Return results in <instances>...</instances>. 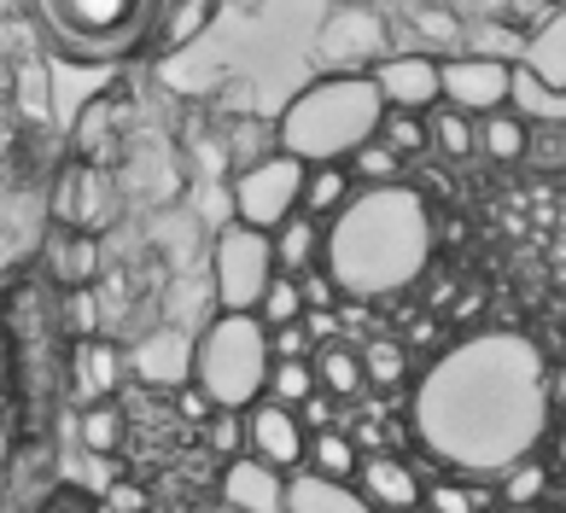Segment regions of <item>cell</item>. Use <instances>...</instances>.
Masks as SVG:
<instances>
[{
    "instance_id": "cell-17",
    "label": "cell",
    "mask_w": 566,
    "mask_h": 513,
    "mask_svg": "<svg viewBox=\"0 0 566 513\" xmlns=\"http://www.w3.org/2000/svg\"><path fill=\"white\" fill-rule=\"evenodd\" d=\"M514 64H526L537 82H549V88L566 94V12H560V0L537 12V24L526 30V41H520Z\"/></svg>"
},
{
    "instance_id": "cell-25",
    "label": "cell",
    "mask_w": 566,
    "mask_h": 513,
    "mask_svg": "<svg viewBox=\"0 0 566 513\" xmlns=\"http://www.w3.org/2000/svg\"><path fill=\"white\" fill-rule=\"evenodd\" d=\"M310 368H316V391H327L333 402L363 397V362H356L350 338H327V345L310 350Z\"/></svg>"
},
{
    "instance_id": "cell-55",
    "label": "cell",
    "mask_w": 566,
    "mask_h": 513,
    "mask_svg": "<svg viewBox=\"0 0 566 513\" xmlns=\"http://www.w3.org/2000/svg\"><path fill=\"white\" fill-rule=\"evenodd\" d=\"M222 513H228V507H222Z\"/></svg>"
},
{
    "instance_id": "cell-29",
    "label": "cell",
    "mask_w": 566,
    "mask_h": 513,
    "mask_svg": "<svg viewBox=\"0 0 566 513\" xmlns=\"http://www.w3.org/2000/svg\"><path fill=\"white\" fill-rule=\"evenodd\" d=\"M356 461H363V449H356V438L345 432V426H316V432H304V467L310 473L350 484Z\"/></svg>"
},
{
    "instance_id": "cell-5",
    "label": "cell",
    "mask_w": 566,
    "mask_h": 513,
    "mask_svg": "<svg viewBox=\"0 0 566 513\" xmlns=\"http://www.w3.org/2000/svg\"><path fill=\"white\" fill-rule=\"evenodd\" d=\"M158 7L164 0H30L35 24L53 35V48L88 64H117L146 48Z\"/></svg>"
},
{
    "instance_id": "cell-46",
    "label": "cell",
    "mask_w": 566,
    "mask_h": 513,
    "mask_svg": "<svg viewBox=\"0 0 566 513\" xmlns=\"http://www.w3.org/2000/svg\"><path fill=\"white\" fill-rule=\"evenodd\" d=\"M112 513H153V490L117 479V484H112Z\"/></svg>"
},
{
    "instance_id": "cell-35",
    "label": "cell",
    "mask_w": 566,
    "mask_h": 513,
    "mask_svg": "<svg viewBox=\"0 0 566 513\" xmlns=\"http://www.w3.org/2000/svg\"><path fill=\"white\" fill-rule=\"evenodd\" d=\"M356 362H363V385H380V391L409 379V345L403 338H368V345L356 350Z\"/></svg>"
},
{
    "instance_id": "cell-47",
    "label": "cell",
    "mask_w": 566,
    "mask_h": 513,
    "mask_svg": "<svg viewBox=\"0 0 566 513\" xmlns=\"http://www.w3.org/2000/svg\"><path fill=\"white\" fill-rule=\"evenodd\" d=\"M170 397H176V415H187V420H205V415H211V397H205L193 379H181Z\"/></svg>"
},
{
    "instance_id": "cell-51",
    "label": "cell",
    "mask_w": 566,
    "mask_h": 513,
    "mask_svg": "<svg viewBox=\"0 0 566 513\" xmlns=\"http://www.w3.org/2000/svg\"><path fill=\"white\" fill-rule=\"evenodd\" d=\"M41 513H88V502H82V496H71V490H65V496H59L53 507H41Z\"/></svg>"
},
{
    "instance_id": "cell-19",
    "label": "cell",
    "mask_w": 566,
    "mask_h": 513,
    "mask_svg": "<svg viewBox=\"0 0 566 513\" xmlns=\"http://www.w3.org/2000/svg\"><path fill=\"white\" fill-rule=\"evenodd\" d=\"M286 513H374L363 502V490L345 479H322L310 467H292L286 473Z\"/></svg>"
},
{
    "instance_id": "cell-7",
    "label": "cell",
    "mask_w": 566,
    "mask_h": 513,
    "mask_svg": "<svg viewBox=\"0 0 566 513\" xmlns=\"http://www.w3.org/2000/svg\"><path fill=\"white\" fill-rule=\"evenodd\" d=\"M298 187H304V158H292L275 146V153L240 164L234 187H228V210H234V222L269 233L281 217L298 210Z\"/></svg>"
},
{
    "instance_id": "cell-50",
    "label": "cell",
    "mask_w": 566,
    "mask_h": 513,
    "mask_svg": "<svg viewBox=\"0 0 566 513\" xmlns=\"http://www.w3.org/2000/svg\"><path fill=\"white\" fill-rule=\"evenodd\" d=\"M7 391H12V338L0 333V402H7Z\"/></svg>"
},
{
    "instance_id": "cell-37",
    "label": "cell",
    "mask_w": 566,
    "mask_h": 513,
    "mask_svg": "<svg viewBox=\"0 0 566 513\" xmlns=\"http://www.w3.org/2000/svg\"><path fill=\"white\" fill-rule=\"evenodd\" d=\"M374 140H386L397 158H427V112H380V128H374Z\"/></svg>"
},
{
    "instance_id": "cell-23",
    "label": "cell",
    "mask_w": 566,
    "mask_h": 513,
    "mask_svg": "<svg viewBox=\"0 0 566 513\" xmlns=\"http://www.w3.org/2000/svg\"><path fill=\"white\" fill-rule=\"evenodd\" d=\"M7 100H12V117H18V123L48 128V117H53V76H48V64H41L35 53H24V59L12 64Z\"/></svg>"
},
{
    "instance_id": "cell-54",
    "label": "cell",
    "mask_w": 566,
    "mask_h": 513,
    "mask_svg": "<svg viewBox=\"0 0 566 513\" xmlns=\"http://www.w3.org/2000/svg\"><path fill=\"white\" fill-rule=\"evenodd\" d=\"M397 513H427V507H397Z\"/></svg>"
},
{
    "instance_id": "cell-27",
    "label": "cell",
    "mask_w": 566,
    "mask_h": 513,
    "mask_svg": "<svg viewBox=\"0 0 566 513\" xmlns=\"http://www.w3.org/2000/svg\"><path fill=\"white\" fill-rule=\"evenodd\" d=\"M526 135H532V123H526V117H514L509 105H496V112L473 117L479 158H491V164H520V158H526Z\"/></svg>"
},
{
    "instance_id": "cell-45",
    "label": "cell",
    "mask_w": 566,
    "mask_h": 513,
    "mask_svg": "<svg viewBox=\"0 0 566 513\" xmlns=\"http://www.w3.org/2000/svg\"><path fill=\"white\" fill-rule=\"evenodd\" d=\"M304 333H310V345H327V338H345V321L339 310H304Z\"/></svg>"
},
{
    "instance_id": "cell-4",
    "label": "cell",
    "mask_w": 566,
    "mask_h": 513,
    "mask_svg": "<svg viewBox=\"0 0 566 513\" xmlns=\"http://www.w3.org/2000/svg\"><path fill=\"white\" fill-rule=\"evenodd\" d=\"M269 327L251 310H211V321L193 333V379L211 409H245L251 397H263L269 374Z\"/></svg>"
},
{
    "instance_id": "cell-3",
    "label": "cell",
    "mask_w": 566,
    "mask_h": 513,
    "mask_svg": "<svg viewBox=\"0 0 566 513\" xmlns=\"http://www.w3.org/2000/svg\"><path fill=\"white\" fill-rule=\"evenodd\" d=\"M386 100L368 71H316L310 88L292 94V105L275 117V146L304 164L350 158L363 140H374Z\"/></svg>"
},
{
    "instance_id": "cell-49",
    "label": "cell",
    "mask_w": 566,
    "mask_h": 513,
    "mask_svg": "<svg viewBox=\"0 0 566 513\" xmlns=\"http://www.w3.org/2000/svg\"><path fill=\"white\" fill-rule=\"evenodd\" d=\"M455 18H502L509 12V0H450Z\"/></svg>"
},
{
    "instance_id": "cell-10",
    "label": "cell",
    "mask_w": 566,
    "mask_h": 513,
    "mask_svg": "<svg viewBox=\"0 0 566 513\" xmlns=\"http://www.w3.org/2000/svg\"><path fill=\"white\" fill-rule=\"evenodd\" d=\"M240 432H245V449L269 467H304V426H298V409H286L275 397H251L240 409Z\"/></svg>"
},
{
    "instance_id": "cell-2",
    "label": "cell",
    "mask_w": 566,
    "mask_h": 513,
    "mask_svg": "<svg viewBox=\"0 0 566 513\" xmlns=\"http://www.w3.org/2000/svg\"><path fill=\"white\" fill-rule=\"evenodd\" d=\"M438 256V210L409 176L356 187L322 222V269L345 297H397L427 281Z\"/></svg>"
},
{
    "instance_id": "cell-28",
    "label": "cell",
    "mask_w": 566,
    "mask_h": 513,
    "mask_svg": "<svg viewBox=\"0 0 566 513\" xmlns=\"http://www.w3.org/2000/svg\"><path fill=\"white\" fill-rule=\"evenodd\" d=\"M356 192L345 158H327V164H304V187H298V210H310L316 222H327L333 210Z\"/></svg>"
},
{
    "instance_id": "cell-41",
    "label": "cell",
    "mask_w": 566,
    "mask_h": 513,
    "mask_svg": "<svg viewBox=\"0 0 566 513\" xmlns=\"http://www.w3.org/2000/svg\"><path fill=\"white\" fill-rule=\"evenodd\" d=\"M298 297H304V310H339V304H345V292L333 286V274H327L322 263H310V269L298 274Z\"/></svg>"
},
{
    "instance_id": "cell-36",
    "label": "cell",
    "mask_w": 566,
    "mask_h": 513,
    "mask_svg": "<svg viewBox=\"0 0 566 513\" xmlns=\"http://www.w3.org/2000/svg\"><path fill=\"white\" fill-rule=\"evenodd\" d=\"M316 391V368H310V356H275L263 374V397L286 402V409H298V402Z\"/></svg>"
},
{
    "instance_id": "cell-8",
    "label": "cell",
    "mask_w": 566,
    "mask_h": 513,
    "mask_svg": "<svg viewBox=\"0 0 566 513\" xmlns=\"http://www.w3.org/2000/svg\"><path fill=\"white\" fill-rule=\"evenodd\" d=\"M275 274V256H269V233L228 222L211 240V304L217 310H258L263 281Z\"/></svg>"
},
{
    "instance_id": "cell-43",
    "label": "cell",
    "mask_w": 566,
    "mask_h": 513,
    "mask_svg": "<svg viewBox=\"0 0 566 513\" xmlns=\"http://www.w3.org/2000/svg\"><path fill=\"white\" fill-rule=\"evenodd\" d=\"M560 128H566V123H549V135H543V140H537V135H526V158H520V164H537V169H560V164H566V158H560V153H566Z\"/></svg>"
},
{
    "instance_id": "cell-9",
    "label": "cell",
    "mask_w": 566,
    "mask_h": 513,
    "mask_svg": "<svg viewBox=\"0 0 566 513\" xmlns=\"http://www.w3.org/2000/svg\"><path fill=\"white\" fill-rule=\"evenodd\" d=\"M509 76H514L509 59H485V53L455 48L438 59V100L468 112V117H485L496 105H509Z\"/></svg>"
},
{
    "instance_id": "cell-6",
    "label": "cell",
    "mask_w": 566,
    "mask_h": 513,
    "mask_svg": "<svg viewBox=\"0 0 566 513\" xmlns=\"http://www.w3.org/2000/svg\"><path fill=\"white\" fill-rule=\"evenodd\" d=\"M310 53H316V71H374L391 53L386 0H333Z\"/></svg>"
},
{
    "instance_id": "cell-44",
    "label": "cell",
    "mask_w": 566,
    "mask_h": 513,
    "mask_svg": "<svg viewBox=\"0 0 566 513\" xmlns=\"http://www.w3.org/2000/svg\"><path fill=\"white\" fill-rule=\"evenodd\" d=\"M316 345H310L304 321H286V327H269V356H310Z\"/></svg>"
},
{
    "instance_id": "cell-48",
    "label": "cell",
    "mask_w": 566,
    "mask_h": 513,
    "mask_svg": "<svg viewBox=\"0 0 566 513\" xmlns=\"http://www.w3.org/2000/svg\"><path fill=\"white\" fill-rule=\"evenodd\" d=\"M298 426H304V432H316V426H333V397H327V391H310V397L298 402Z\"/></svg>"
},
{
    "instance_id": "cell-31",
    "label": "cell",
    "mask_w": 566,
    "mask_h": 513,
    "mask_svg": "<svg viewBox=\"0 0 566 513\" xmlns=\"http://www.w3.org/2000/svg\"><path fill=\"white\" fill-rule=\"evenodd\" d=\"M520 41H526V30L514 24L509 12L502 18H461V35H455V48L461 53H485V59H520Z\"/></svg>"
},
{
    "instance_id": "cell-40",
    "label": "cell",
    "mask_w": 566,
    "mask_h": 513,
    "mask_svg": "<svg viewBox=\"0 0 566 513\" xmlns=\"http://www.w3.org/2000/svg\"><path fill=\"white\" fill-rule=\"evenodd\" d=\"M59 327H65L71 338H88V333L106 327L99 292H94V286H65V297H59Z\"/></svg>"
},
{
    "instance_id": "cell-53",
    "label": "cell",
    "mask_w": 566,
    "mask_h": 513,
    "mask_svg": "<svg viewBox=\"0 0 566 513\" xmlns=\"http://www.w3.org/2000/svg\"><path fill=\"white\" fill-rule=\"evenodd\" d=\"M491 513H543V507H491Z\"/></svg>"
},
{
    "instance_id": "cell-11",
    "label": "cell",
    "mask_w": 566,
    "mask_h": 513,
    "mask_svg": "<svg viewBox=\"0 0 566 513\" xmlns=\"http://www.w3.org/2000/svg\"><path fill=\"white\" fill-rule=\"evenodd\" d=\"M123 368L129 379L153 385V391H176V385L193 374V333L176 327V321H164V327L140 333L129 350H123Z\"/></svg>"
},
{
    "instance_id": "cell-42",
    "label": "cell",
    "mask_w": 566,
    "mask_h": 513,
    "mask_svg": "<svg viewBox=\"0 0 566 513\" xmlns=\"http://www.w3.org/2000/svg\"><path fill=\"white\" fill-rule=\"evenodd\" d=\"M205 438H211L217 456H240L245 449V432H240V409H211L205 415Z\"/></svg>"
},
{
    "instance_id": "cell-12",
    "label": "cell",
    "mask_w": 566,
    "mask_h": 513,
    "mask_svg": "<svg viewBox=\"0 0 566 513\" xmlns=\"http://www.w3.org/2000/svg\"><path fill=\"white\" fill-rule=\"evenodd\" d=\"M217 496H222L228 513H286V473L258 461L251 449H240V456L222 461Z\"/></svg>"
},
{
    "instance_id": "cell-52",
    "label": "cell",
    "mask_w": 566,
    "mask_h": 513,
    "mask_svg": "<svg viewBox=\"0 0 566 513\" xmlns=\"http://www.w3.org/2000/svg\"><path fill=\"white\" fill-rule=\"evenodd\" d=\"M7 456H12V432L0 426V467H7Z\"/></svg>"
},
{
    "instance_id": "cell-38",
    "label": "cell",
    "mask_w": 566,
    "mask_h": 513,
    "mask_svg": "<svg viewBox=\"0 0 566 513\" xmlns=\"http://www.w3.org/2000/svg\"><path fill=\"white\" fill-rule=\"evenodd\" d=\"M345 169H350V181H356V187H386V181H403V169H409V164L397 158L386 140H363V146H356V153L345 158Z\"/></svg>"
},
{
    "instance_id": "cell-34",
    "label": "cell",
    "mask_w": 566,
    "mask_h": 513,
    "mask_svg": "<svg viewBox=\"0 0 566 513\" xmlns=\"http://www.w3.org/2000/svg\"><path fill=\"white\" fill-rule=\"evenodd\" d=\"M117 153V112L112 100H94L88 112L76 117V158L82 164H112Z\"/></svg>"
},
{
    "instance_id": "cell-14",
    "label": "cell",
    "mask_w": 566,
    "mask_h": 513,
    "mask_svg": "<svg viewBox=\"0 0 566 513\" xmlns=\"http://www.w3.org/2000/svg\"><path fill=\"white\" fill-rule=\"evenodd\" d=\"M53 210H59V228H88V233H99V222L112 217L106 164H82V158H71L65 176H59V187H53Z\"/></svg>"
},
{
    "instance_id": "cell-33",
    "label": "cell",
    "mask_w": 566,
    "mask_h": 513,
    "mask_svg": "<svg viewBox=\"0 0 566 513\" xmlns=\"http://www.w3.org/2000/svg\"><path fill=\"white\" fill-rule=\"evenodd\" d=\"M76 438H82V449L88 456H117L123 449V438H129V420H123V409H117V397H106V402H82V415H76Z\"/></svg>"
},
{
    "instance_id": "cell-13",
    "label": "cell",
    "mask_w": 566,
    "mask_h": 513,
    "mask_svg": "<svg viewBox=\"0 0 566 513\" xmlns=\"http://www.w3.org/2000/svg\"><path fill=\"white\" fill-rule=\"evenodd\" d=\"M374 88L391 112H432L438 105V59L415 53V48H391L380 64H374Z\"/></svg>"
},
{
    "instance_id": "cell-30",
    "label": "cell",
    "mask_w": 566,
    "mask_h": 513,
    "mask_svg": "<svg viewBox=\"0 0 566 513\" xmlns=\"http://www.w3.org/2000/svg\"><path fill=\"white\" fill-rule=\"evenodd\" d=\"M549 479H555V467L537 456H520V461H509L496 473V507H537L543 502V490H549Z\"/></svg>"
},
{
    "instance_id": "cell-24",
    "label": "cell",
    "mask_w": 566,
    "mask_h": 513,
    "mask_svg": "<svg viewBox=\"0 0 566 513\" xmlns=\"http://www.w3.org/2000/svg\"><path fill=\"white\" fill-rule=\"evenodd\" d=\"M53 281L59 286H94L99 281V233H88V228H59L53 233Z\"/></svg>"
},
{
    "instance_id": "cell-39",
    "label": "cell",
    "mask_w": 566,
    "mask_h": 513,
    "mask_svg": "<svg viewBox=\"0 0 566 513\" xmlns=\"http://www.w3.org/2000/svg\"><path fill=\"white\" fill-rule=\"evenodd\" d=\"M263 321V327H286V321H298L304 315V297H298V274H269L263 292H258V310H251Z\"/></svg>"
},
{
    "instance_id": "cell-26",
    "label": "cell",
    "mask_w": 566,
    "mask_h": 513,
    "mask_svg": "<svg viewBox=\"0 0 566 513\" xmlns=\"http://www.w3.org/2000/svg\"><path fill=\"white\" fill-rule=\"evenodd\" d=\"M427 158H438V164H468V158H479L473 117L438 100L432 112H427Z\"/></svg>"
},
{
    "instance_id": "cell-1",
    "label": "cell",
    "mask_w": 566,
    "mask_h": 513,
    "mask_svg": "<svg viewBox=\"0 0 566 513\" xmlns=\"http://www.w3.org/2000/svg\"><path fill=\"white\" fill-rule=\"evenodd\" d=\"M555 409L560 362L514 327L461 338L415 379V438L450 473L496 479L549 438Z\"/></svg>"
},
{
    "instance_id": "cell-22",
    "label": "cell",
    "mask_w": 566,
    "mask_h": 513,
    "mask_svg": "<svg viewBox=\"0 0 566 513\" xmlns=\"http://www.w3.org/2000/svg\"><path fill=\"white\" fill-rule=\"evenodd\" d=\"M269 256H275L281 274H304L310 263H322V222L310 210H292L269 228Z\"/></svg>"
},
{
    "instance_id": "cell-15",
    "label": "cell",
    "mask_w": 566,
    "mask_h": 513,
    "mask_svg": "<svg viewBox=\"0 0 566 513\" xmlns=\"http://www.w3.org/2000/svg\"><path fill=\"white\" fill-rule=\"evenodd\" d=\"M123 379H129V368H123V345H112L106 333L71 338V397H76V409L82 402L117 397Z\"/></svg>"
},
{
    "instance_id": "cell-18",
    "label": "cell",
    "mask_w": 566,
    "mask_h": 513,
    "mask_svg": "<svg viewBox=\"0 0 566 513\" xmlns=\"http://www.w3.org/2000/svg\"><path fill=\"white\" fill-rule=\"evenodd\" d=\"M455 35H461V18L450 12V0H415V12L403 24L391 18V48H415V53L444 59V53H455Z\"/></svg>"
},
{
    "instance_id": "cell-16",
    "label": "cell",
    "mask_w": 566,
    "mask_h": 513,
    "mask_svg": "<svg viewBox=\"0 0 566 513\" xmlns=\"http://www.w3.org/2000/svg\"><path fill=\"white\" fill-rule=\"evenodd\" d=\"M350 484L363 490V502L374 513H397V507H421V473L403 456H363Z\"/></svg>"
},
{
    "instance_id": "cell-21",
    "label": "cell",
    "mask_w": 566,
    "mask_h": 513,
    "mask_svg": "<svg viewBox=\"0 0 566 513\" xmlns=\"http://www.w3.org/2000/svg\"><path fill=\"white\" fill-rule=\"evenodd\" d=\"M217 12H222V0H164L158 7V24H153V48L158 53H181V48H193V41L217 24Z\"/></svg>"
},
{
    "instance_id": "cell-32",
    "label": "cell",
    "mask_w": 566,
    "mask_h": 513,
    "mask_svg": "<svg viewBox=\"0 0 566 513\" xmlns=\"http://www.w3.org/2000/svg\"><path fill=\"white\" fill-rule=\"evenodd\" d=\"M509 112L526 117V123H566V94L549 88V82H537L526 64H514V76H509Z\"/></svg>"
},
{
    "instance_id": "cell-20",
    "label": "cell",
    "mask_w": 566,
    "mask_h": 513,
    "mask_svg": "<svg viewBox=\"0 0 566 513\" xmlns=\"http://www.w3.org/2000/svg\"><path fill=\"white\" fill-rule=\"evenodd\" d=\"M421 507L427 513H491L496 507V479L485 473H432L421 479Z\"/></svg>"
}]
</instances>
